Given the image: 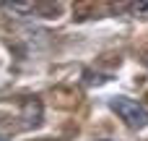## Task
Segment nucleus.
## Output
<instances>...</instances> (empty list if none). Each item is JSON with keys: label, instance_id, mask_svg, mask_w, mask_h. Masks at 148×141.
Instances as JSON below:
<instances>
[{"label": "nucleus", "instance_id": "nucleus-1", "mask_svg": "<svg viewBox=\"0 0 148 141\" xmlns=\"http://www.w3.org/2000/svg\"><path fill=\"white\" fill-rule=\"evenodd\" d=\"M109 107L130 126V128H146L148 126V110L135 102V99H127V97H114L109 99Z\"/></svg>", "mask_w": 148, "mask_h": 141}, {"label": "nucleus", "instance_id": "nucleus-2", "mask_svg": "<svg viewBox=\"0 0 148 141\" xmlns=\"http://www.w3.org/2000/svg\"><path fill=\"white\" fill-rule=\"evenodd\" d=\"M0 141H8V139H5V136H0Z\"/></svg>", "mask_w": 148, "mask_h": 141}, {"label": "nucleus", "instance_id": "nucleus-3", "mask_svg": "<svg viewBox=\"0 0 148 141\" xmlns=\"http://www.w3.org/2000/svg\"><path fill=\"white\" fill-rule=\"evenodd\" d=\"M146 65H148V58H146Z\"/></svg>", "mask_w": 148, "mask_h": 141}]
</instances>
